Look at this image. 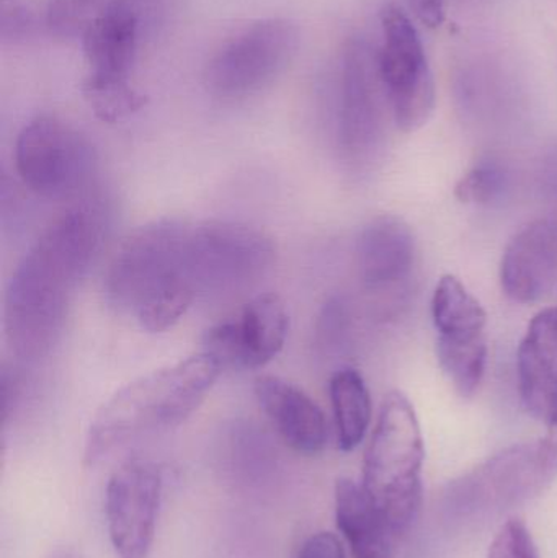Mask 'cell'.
Segmentation results:
<instances>
[{"label": "cell", "instance_id": "cb8c5ba5", "mask_svg": "<svg viewBox=\"0 0 557 558\" xmlns=\"http://www.w3.org/2000/svg\"><path fill=\"white\" fill-rule=\"evenodd\" d=\"M487 558H540L535 541L526 524L510 518L489 546Z\"/></svg>", "mask_w": 557, "mask_h": 558}, {"label": "cell", "instance_id": "277c9868", "mask_svg": "<svg viewBox=\"0 0 557 558\" xmlns=\"http://www.w3.org/2000/svg\"><path fill=\"white\" fill-rule=\"evenodd\" d=\"M424 461L414 407L399 390L389 392L365 452L362 485L396 536L404 534L421 511Z\"/></svg>", "mask_w": 557, "mask_h": 558}, {"label": "cell", "instance_id": "2e32d148", "mask_svg": "<svg viewBox=\"0 0 557 558\" xmlns=\"http://www.w3.org/2000/svg\"><path fill=\"white\" fill-rule=\"evenodd\" d=\"M414 262V232L398 216L372 219L356 239V267L370 291H385L404 281Z\"/></svg>", "mask_w": 557, "mask_h": 558}, {"label": "cell", "instance_id": "d4e9b609", "mask_svg": "<svg viewBox=\"0 0 557 558\" xmlns=\"http://www.w3.org/2000/svg\"><path fill=\"white\" fill-rule=\"evenodd\" d=\"M296 558H347V554L336 534L317 533L304 541Z\"/></svg>", "mask_w": 557, "mask_h": 558}, {"label": "cell", "instance_id": "9a60e30c", "mask_svg": "<svg viewBox=\"0 0 557 558\" xmlns=\"http://www.w3.org/2000/svg\"><path fill=\"white\" fill-rule=\"evenodd\" d=\"M255 397L284 445L303 456H316L327 445V422L320 407L293 384L275 376L255 383Z\"/></svg>", "mask_w": 557, "mask_h": 558}, {"label": "cell", "instance_id": "ba28073f", "mask_svg": "<svg viewBox=\"0 0 557 558\" xmlns=\"http://www.w3.org/2000/svg\"><path fill=\"white\" fill-rule=\"evenodd\" d=\"M300 32L290 20L267 19L229 39L206 65L205 87L221 100H245L270 87L296 58Z\"/></svg>", "mask_w": 557, "mask_h": 558}, {"label": "cell", "instance_id": "8fae6325", "mask_svg": "<svg viewBox=\"0 0 557 558\" xmlns=\"http://www.w3.org/2000/svg\"><path fill=\"white\" fill-rule=\"evenodd\" d=\"M162 469L144 459L124 462L105 494L108 536L118 558H147L162 501Z\"/></svg>", "mask_w": 557, "mask_h": 558}, {"label": "cell", "instance_id": "d6986e66", "mask_svg": "<svg viewBox=\"0 0 557 558\" xmlns=\"http://www.w3.org/2000/svg\"><path fill=\"white\" fill-rule=\"evenodd\" d=\"M336 418L337 441L342 451L359 448L372 423V399L365 380L355 369L337 371L329 383Z\"/></svg>", "mask_w": 557, "mask_h": 558}, {"label": "cell", "instance_id": "ffe728a7", "mask_svg": "<svg viewBox=\"0 0 557 558\" xmlns=\"http://www.w3.org/2000/svg\"><path fill=\"white\" fill-rule=\"evenodd\" d=\"M437 357L445 376L461 397L476 393L486 373L487 344L484 337L474 340L438 337Z\"/></svg>", "mask_w": 557, "mask_h": 558}, {"label": "cell", "instance_id": "5b68a950", "mask_svg": "<svg viewBox=\"0 0 557 558\" xmlns=\"http://www.w3.org/2000/svg\"><path fill=\"white\" fill-rule=\"evenodd\" d=\"M556 478V439L510 446L451 482L447 510L455 517L502 513L535 500Z\"/></svg>", "mask_w": 557, "mask_h": 558}, {"label": "cell", "instance_id": "7a4b0ae2", "mask_svg": "<svg viewBox=\"0 0 557 558\" xmlns=\"http://www.w3.org/2000/svg\"><path fill=\"white\" fill-rule=\"evenodd\" d=\"M186 231L189 222L179 219L141 226L118 245L105 271L108 304L153 333L172 328L196 301L185 278Z\"/></svg>", "mask_w": 557, "mask_h": 558}, {"label": "cell", "instance_id": "4fadbf2b", "mask_svg": "<svg viewBox=\"0 0 557 558\" xmlns=\"http://www.w3.org/2000/svg\"><path fill=\"white\" fill-rule=\"evenodd\" d=\"M500 284L520 304L542 301L556 288L557 219H538L513 235L500 262Z\"/></svg>", "mask_w": 557, "mask_h": 558}, {"label": "cell", "instance_id": "6da1fadb", "mask_svg": "<svg viewBox=\"0 0 557 558\" xmlns=\"http://www.w3.org/2000/svg\"><path fill=\"white\" fill-rule=\"evenodd\" d=\"M110 226L105 199L84 196L61 213L20 262L7 286L3 325L10 350L35 363L64 330L72 295Z\"/></svg>", "mask_w": 557, "mask_h": 558}, {"label": "cell", "instance_id": "e0dca14e", "mask_svg": "<svg viewBox=\"0 0 557 558\" xmlns=\"http://www.w3.org/2000/svg\"><path fill=\"white\" fill-rule=\"evenodd\" d=\"M336 521L352 558H392L398 536L363 485L352 478L337 481Z\"/></svg>", "mask_w": 557, "mask_h": 558}, {"label": "cell", "instance_id": "ac0fdd59", "mask_svg": "<svg viewBox=\"0 0 557 558\" xmlns=\"http://www.w3.org/2000/svg\"><path fill=\"white\" fill-rule=\"evenodd\" d=\"M432 317L438 337L474 340L484 337L487 314L481 302L453 275L438 281L432 298Z\"/></svg>", "mask_w": 557, "mask_h": 558}, {"label": "cell", "instance_id": "3957f363", "mask_svg": "<svg viewBox=\"0 0 557 558\" xmlns=\"http://www.w3.org/2000/svg\"><path fill=\"white\" fill-rule=\"evenodd\" d=\"M221 371L219 361L203 351L118 390L88 426L84 464L94 468L111 451L134 439L169 432L185 423L202 405Z\"/></svg>", "mask_w": 557, "mask_h": 558}, {"label": "cell", "instance_id": "484cf974", "mask_svg": "<svg viewBox=\"0 0 557 558\" xmlns=\"http://www.w3.org/2000/svg\"><path fill=\"white\" fill-rule=\"evenodd\" d=\"M414 15L428 28H438L445 22V0H409Z\"/></svg>", "mask_w": 557, "mask_h": 558}, {"label": "cell", "instance_id": "44dd1931", "mask_svg": "<svg viewBox=\"0 0 557 558\" xmlns=\"http://www.w3.org/2000/svg\"><path fill=\"white\" fill-rule=\"evenodd\" d=\"M56 0H0V39L23 45L51 38Z\"/></svg>", "mask_w": 557, "mask_h": 558}, {"label": "cell", "instance_id": "7402d4cb", "mask_svg": "<svg viewBox=\"0 0 557 558\" xmlns=\"http://www.w3.org/2000/svg\"><path fill=\"white\" fill-rule=\"evenodd\" d=\"M81 90L92 113L104 123H120L147 104L146 95L136 90L131 81L84 77Z\"/></svg>", "mask_w": 557, "mask_h": 558}, {"label": "cell", "instance_id": "603a6c76", "mask_svg": "<svg viewBox=\"0 0 557 558\" xmlns=\"http://www.w3.org/2000/svg\"><path fill=\"white\" fill-rule=\"evenodd\" d=\"M504 183L506 177L502 169L497 163L483 162L461 177L455 195L468 205H489L504 192Z\"/></svg>", "mask_w": 557, "mask_h": 558}, {"label": "cell", "instance_id": "7c38bea8", "mask_svg": "<svg viewBox=\"0 0 557 558\" xmlns=\"http://www.w3.org/2000/svg\"><path fill=\"white\" fill-rule=\"evenodd\" d=\"M290 328L280 295L261 294L206 333L205 351L222 367L258 369L280 354Z\"/></svg>", "mask_w": 557, "mask_h": 558}, {"label": "cell", "instance_id": "8992f818", "mask_svg": "<svg viewBox=\"0 0 557 558\" xmlns=\"http://www.w3.org/2000/svg\"><path fill=\"white\" fill-rule=\"evenodd\" d=\"M274 260V241L254 226L219 219L189 225L185 278L196 299L245 291L267 275Z\"/></svg>", "mask_w": 557, "mask_h": 558}, {"label": "cell", "instance_id": "5bb4252c", "mask_svg": "<svg viewBox=\"0 0 557 558\" xmlns=\"http://www.w3.org/2000/svg\"><path fill=\"white\" fill-rule=\"evenodd\" d=\"M517 369L526 412L557 429V307L543 308L530 322Z\"/></svg>", "mask_w": 557, "mask_h": 558}, {"label": "cell", "instance_id": "4316f807", "mask_svg": "<svg viewBox=\"0 0 557 558\" xmlns=\"http://www.w3.org/2000/svg\"><path fill=\"white\" fill-rule=\"evenodd\" d=\"M49 558H82V556L71 547H61V549H56Z\"/></svg>", "mask_w": 557, "mask_h": 558}, {"label": "cell", "instance_id": "52a82bcc", "mask_svg": "<svg viewBox=\"0 0 557 558\" xmlns=\"http://www.w3.org/2000/svg\"><path fill=\"white\" fill-rule=\"evenodd\" d=\"M15 167L22 182L46 199H72L90 186L97 150L85 134L56 117L29 121L16 137Z\"/></svg>", "mask_w": 557, "mask_h": 558}, {"label": "cell", "instance_id": "9c48e42d", "mask_svg": "<svg viewBox=\"0 0 557 558\" xmlns=\"http://www.w3.org/2000/svg\"><path fill=\"white\" fill-rule=\"evenodd\" d=\"M383 45L378 68L388 95L391 117L404 133L421 130L437 104L434 74L421 35L404 10L386 3L379 13Z\"/></svg>", "mask_w": 557, "mask_h": 558}, {"label": "cell", "instance_id": "30bf717a", "mask_svg": "<svg viewBox=\"0 0 557 558\" xmlns=\"http://www.w3.org/2000/svg\"><path fill=\"white\" fill-rule=\"evenodd\" d=\"M388 110L378 54L363 39H350L342 52L339 92V143L350 162H366L378 153Z\"/></svg>", "mask_w": 557, "mask_h": 558}]
</instances>
